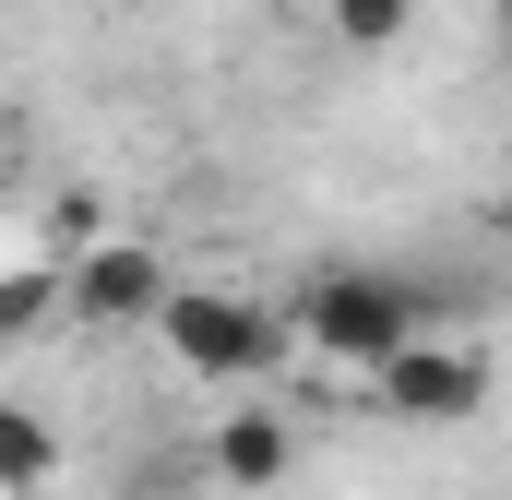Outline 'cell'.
<instances>
[{
    "instance_id": "cell-1",
    "label": "cell",
    "mask_w": 512,
    "mask_h": 500,
    "mask_svg": "<svg viewBox=\"0 0 512 500\" xmlns=\"http://www.w3.org/2000/svg\"><path fill=\"white\" fill-rule=\"evenodd\" d=\"M286 310V334H298V358H322V370H382L393 346H429L441 322H453V298L441 286H417V274H393V262H322V274H298V298H274Z\"/></svg>"
},
{
    "instance_id": "cell-2",
    "label": "cell",
    "mask_w": 512,
    "mask_h": 500,
    "mask_svg": "<svg viewBox=\"0 0 512 500\" xmlns=\"http://www.w3.org/2000/svg\"><path fill=\"white\" fill-rule=\"evenodd\" d=\"M167 358L191 381H215V393H239V381H274L298 358V334H286V310L274 298H227V286H167V310L143 322Z\"/></svg>"
},
{
    "instance_id": "cell-3",
    "label": "cell",
    "mask_w": 512,
    "mask_h": 500,
    "mask_svg": "<svg viewBox=\"0 0 512 500\" xmlns=\"http://www.w3.org/2000/svg\"><path fill=\"white\" fill-rule=\"evenodd\" d=\"M370 393H382V417H405V429H465L489 405V358L465 334H429V346H393L382 370H370Z\"/></svg>"
},
{
    "instance_id": "cell-4",
    "label": "cell",
    "mask_w": 512,
    "mask_h": 500,
    "mask_svg": "<svg viewBox=\"0 0 512 500\" xmlns=\"http://www.w3.org/2000/svg\"><path fill=\"white\" fill-rule=\"evenodd\" d=\"M167 250L155 239H108V250H84L72 274H60V322H96V334H143L155 310H167Z\"/></svg>"
},
{
    "instance_id": "cell-5",
    "label": "cell",
    "mask_w": 512,
    "mask_h": 500,
    "mask_svg": "<svg viewBox=\"0 0 512 500\" xmlns=\"http://www.w3.org/2000/svg\"><path fill=\"white\" fill-rule=\"evenodd\" d=\"M203 465H215V489H227V500H262V489H286L298 429H286L274 405H227V417H215V441H203Z\"/></svg>"
},
{
    "instance_id": "cell-6",
    "label": "cell",
    "mask_w": 512,
    "mask_h": 500,
    "mask_svg": "<svg viewBox=\"0 0 512 500\" xmlns=\"http://www.w3.org/2000/svg\"><path fill=\"white\" fill-rule=\"evenodd\" d=\"M48 477H60V429H48L36 405L0 393V500H36Z\"/></svg>"
},
{
    "instance_id": "cell-7",
    "label": "cell",
    "mask_w": 512,
    "mask_h": 500,
    "mask_svg": "<svg viewBox=\"0 0 512 500\" xmlns=\"http://www.w3.org/2000/svg\"><path fill=\"white\" fill-rule=\"evenodd\" d=\"M310 12H322V36H334L346 60H382V48L417 36V0H310Z\"/></svg>"
},
{
    "instance_id": "cell-8",
    "label": "cell",
    "mask_w": 512,
    "mask_h": 500,
    "mask_svg": "<svg viewBox=\"0 0 512 500\" xmlns=\"http://www.w3.org/2000/svg\"><path fill=\"white\" fill-rule=\"evenodd\" d=\"M108 239H120V227H108V203H96V191H60V203H48V227H36V262H48V274H72L84 250H108Z\"/></svg>"
},
{
    "instance_id": "cell-9",
    "label": "cell",
    "mask_w": 512,
    "mask_h": 500,
    "mask_svg": "<svg viewBox=\"0 0 512 500\" xmlns=\"http://www.w3.org/2000/svg\"><path fill=\"white\" fill-rule=\"evenodd\" d=\"M60 322V274L48 262H24V274H0V358L24 346V334H48Z\"/></svg>"
}]
</instances>
